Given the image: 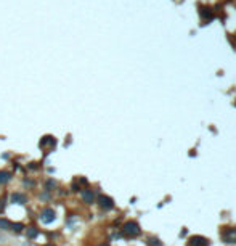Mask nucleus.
<instances>
[{
    "label": "nucleus",
    "instance_id": "f257e3e1",
    "mask_svg": "<svg viewBox=\"0 0 236 246\" xmlns=\"http://www.w3.org/2000/svg\"><path fill=\"white\" fill-rule=\"evenodd\" d=\"M122 232H124L127 236H137V235L140 233V225H138L137 222H133V220H128V222L124 224Z\"/></svg>",
    "mask_w": 236,
    "mask_h": 246
},
{
    "label": "nucleus",
    "instance_id": "f03ea898",
    "mask_svg": "<svg viewBox=\"0 0 236 246\" xmlns=\"http://www.w3.org/2000/svg\"><path fill=\"white\" fill-rule=\"evenodd\" d=\"M39 219H40L42 224H50V222H53V219H55V211H53L52 208H45V209L39 214Z\"/></svg>",
    "mask_w": 236,
    "mask_h": 246
},
{
    "label": "nucleus",
    "instance_id": "7ed1b4c3",
    "mask_svg": "<svg viewBox=\"0 0 236 246\" xmlns=\"http://www.w3.org/2000/svg\"><path fill=\"white\" fill-rule=\"evenodd\" d=\"M225 243H236V228H226L223 233H222Z\"/></svg>",
    "mask_w": 236,
    "mask_h": 246
},
{
    "label": "nucleus",
    "instance_id": "20e7f679",
    "mask_svg": "<svg viewBox=\"0 0 236 246\" xmlns=\"http://www.w3.org/2000/svg\"><path fill=\"white\" fill-rule=\"evenodd\" d=\"M98 204L103 209H111L114 206V201H112V198H109V196H106V195H100L98 196Z\"/></svg>",
    "mask_w": 236,
    "mask_h": 246
},
{
    "label": "nucleus",
    "instance_id": "39448f33",
    "mask_svg": "<svg viewBox=\"0 0 236 246\" xmlns=\"http://www.w3.org/2000/svg\"><path fill=\"white\" fill-rule=\"evenodd\" d=\"M188 246H207V240L204 236H193L190 238Z\"/></svg>",
    "mask_w": 236,
    "mask_h": 246
},
{
    "label": "nucleus",
    "instance_id": "423d86ee",
    "mask_svg": "<svg viewBox=\"0 0 236 246\" xmlns=\"http://www.w3.org/2000/svg\"><path fill=\"white\" fill-rule=\"evenodd\" d=\"M24 201H26V196L23 193H13L11 195V203L13 204H15V203L16 204H21V203H24Z\"/></svg>",
    "mask_w": 236,
    "mask_h": 246
},
{
    "label": "nucleus",
    "instance_id": "0eeeda50",
    "mask_svg": "<svg viewBox=\"0 0 236 246\" xmlns=\"http://www.w3.org/2000/svg\"><path fill=\"white\" fill-rule=\"evenodd\" d=\"M82 198H84V201L85 203H93V192H92V190H87V192H84L82 193Z\"/></svg>",
    "mask_w": 236,
    "mask_h": 246
},
{
    "label": "nucleus",
    "instance_id": "6e6552de",
    "mask_svg": "<svg viewBox=\"0 0 236 246\" xmlns=\"http://www.w3.org/2000/svg\"><path fill=\"white\" fill-rule=\"evenodd\" d=\"M26 233H27V236H29V238H35V236H37V233H39V230L35 227H29Z\"/></svg>",
    "mask_w": 236,
    "mask_h": 246
},
{
    "label": "nucleus",
    "instance_id": "1a4fd4ad",
    "mask_svg": "<svg viewBox=\"0 0 236 246\" xmlns=\"http://www.w3.org/2000/svg\"><path fill=\"white\" fill-rule=\"evenodd\" d=\"M11 177H10V174H6V172H0V182L2 184H6Z\"/></svg>",
    "mask_w": 236,
    "mask_h": 246
},
{
    "label": "nucleus",
    "instance_id": "9d476101",
    "mask_svg": "<svg viewBox=\"0 0 236 246\" xmlns=\"http://www.w3.org/2000/svg\"><path fill=\"white\" fill-rule=\"evenodd\" d=\"M148 244H149V246H162V243L157 240V238H149V240H148Z\"/></svg>",
    "mask_w": 236,
    "mask_h": 246
},
{
    "label": "nucleus",
    "instance_id": "9b49d317",
    "mask_svg": "<svg viewBox=\"0 0 236 246\" xmlns=\"http://www.w3.org/2000/svg\"><path fill=\"white\" fill-rule=\"evenodd\" d=\"M0 227L6 230V228H8V227H11V225H10V222H8V220H5V219H0Z\"/></svg>",
    "mask_w": 236,
    "mask_h": 246
},
{
    "label": "nucleus",
    "instance_id": "f8f14e48",
    "mask_svg": "<svg viewBox=\"0 0 236 246\" xmlns=\"http://www.w3.org/2000/svg\"><path fill=\"white\" fill-rule=\"evenodd\" d=\"M201 15H203L204 18H210V16H212V13H210V11H207V8H203V10H201Z\"/></svg>",
    "mask_w": 236,
    "mask_h": 246
},
{
    "label": "nucleus",
    "instance_id": "ddd939ff",
    "mask_svg": "<svg viewBox=\"0 0 236 246\" xmlns=\"http://www.w3.org/2000/svg\"><path fill=\"white\" fill-rule=\"evenodd\" d=\"M11 228H13V230H16V232H19L21 228H23V225H21V224H13Z\"/></svg>",
    "mask_w": 236,
    "mask_h": 246
},
{
    "label": "nucleus",
    "instance_id": "4468645a",
    "mask_svg": "<svg viewBox=\"0 0 236 246\" xmlns=\"http://www.w3.org/2000/svg\"><path fill=\"white\" fill-rule=\"evenodd\" d=\"M100 246H109V244H100Z\"/></svg>",
    "mask_w": 236,
    "mask_h": 246
},
{
    "label": "nucleus",
    "instance_id": "2eb2a0df",
    "mask_svg": "<svg viewBox=\"0 0 236 246\" xmlns=\"http://www.w3.org/2000/svg\"><path fill=\"white\" fill-rule=\"evenodd\" d=\"M44 246H53V244H44Z\"/></svg>",
    "mask_w": 236,
    "mask_h": 246
}]
</instances>
